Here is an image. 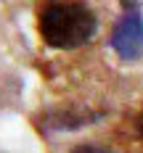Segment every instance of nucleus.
Segmentation results:
<instances>
[{
  "mask_svg": "<svg viewBox=\"0 0 143 153\" xmlns=\"http://www.w3.org/2000/svg\"><path fill=\"white\" fill-rule=\"evenodd\" d=\"M69 153H109V151L101 148V145H90V143H88V145H77L74 151H69Z\"/></svg>",
  "mask_w": 143,
  "mask_h": 153,
  "instance_id": "nucleus-4",
  "label": "nucleus"
},
{
  "mask_svg": "<svg viewBox=\"0 0 143 153\" xmlns=\"http://www.w3.org/2000/svg\"><path fill=\"white\" fill-rule=\"evenodd\" d=\"M111 48L117 50L119 58L125 61H135L143 56V16L133 8L127 11L111 32Z\"/></svg>",
  "mask_w": 143,
  "mask_h": 153,
  "instance_id": "nucleus-2",
  "label": "nucleus"
},
{
  "mask_svg": "<svg viewBox=\"0 0 143 153\" xmlns=\"http://www.w3.org/2000/svg\"><path fill=\"white\" fill-rule=\"evenodd\" d=\"M119 3H122V5H125L127 11H133V8H135V5H138V3H141V0H119Z\"/></svg>",
  "mask_w": 143,
  "mask_h": 153,
  "instance_id": "nucleus-5",
  "label": "nucleus"
},
{
  "mask_svg": "<svg viewBox=\"0 0 143 153\" xmlns=\"http://www.w3.org/2000/svg\"><path fill=\"white\" fill-rule=\"evenodd\" d=\"M40 37L58 50H74L95 37V13L79 0H53L40 11Z\"/></svg>",
  "mask_w": 143,
  "mask_h": 153,
  "instance_id": "nucleus-1",
  "label": "nucleus"
},
{
  "mask_svg": "<svg viewBox=\"0 0 143 153\" xmlns=\"http://www.w3.org/2000/svg\"><path fill=\"white\" fill-rule=\"evenodd\" d=\"M98 116L101 114H95L90 108H56L45 114V129H79L85 124L98 122Z\"/></svg>",
  "mask_w": 143,
  "mask_h": 153,
  "instance_id": "nucleus-3",
  "label": "nucleus"
},
{
  "mask_svg": "<svg viewBox=\"0 0 143 153\" xmlns=\"http://www.w3.org/2000/svg\"><path fill=\"white\" fill-rule=\"evenodd\" d=\"M138 132H141V137H143V116L138 119Z\"/></svg>",
  "mask_w": 143,
  "mask_h": 153,
  "instance_id": "nucleus-6",
  "label": "nucleus"
}]
</instances>
